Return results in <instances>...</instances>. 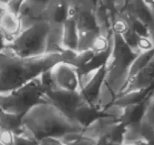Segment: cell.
Masks as SVG:
<instances>
[{
	"instance_id": "cell-35",
	"label": "cell",
	"mask_w": 154,
	"mask_h": 145,
	"mask_svg": "<svg viewBox=\"0 0 154 145\" xmlns=\"http://www.w3.org/2000/svg\"><path fill=\"white\" fill-rule=\"evenodd\" d=\"M144 1L147 2V4L149 6H150V8L152 9V11H153L154 14V0H144Z\"/></svg>"
},
{
	"instance_id": "cell-17",
	"label": "cell",
	"mask_w": 154,
	"mask_h": 145,
	"mask_svg": "<svg viewBox=\"0 0 154 145\" xmlns=\"http://www.w3.org/2000/svg\"><path fill=\"white\" fill-rule=\"evenodd\" d=\"M146 101L147 99L143 102L138 104L124 106L120 121L124 125L134 122H141L144 118L145 112Z\"/></svg>"
},
{
	"instance_id": "cell-1",
	"label": "cell",
	"mask_w": 154,
	"mask_h": 145,
	"mask_svg": "<svg viewBox=\"0 0 154 145\" xmlns=\"http://www.w3.org/2000/svg\"><path fill=\"white\" fill-rule=\"evenodd\" d=\"M61 61H68L66 50L61 54L26 57L5 47L0 51V94L27 84Z\"/></svg>"
},
{
	"instance_id": "cell-10",
	"label": "cell",
	"mask_w": 154,
	"mask_h": 145,
	"mask_svg": "<svg viewBox=\"0 0 154 145\" xmlns=\"http://www.w3.org/2000/svg\"><path fill=\"white\" fill-rule=\"evenodd\" d=\"M154 86V57L142 69L131 77L121 94L130 91H141ZM120 94V95H121Z\"/></svg>"
},
{
	"instance_id": "cell-33",
	"label": "cell",
	"mask_w": 154,
	"mask_h": 145,
	"mask_svg": "<svg viewBox=\"0 0 154 145\" xmlns=\"http://www.w3.org/2000/svg\"><path fill=\"white\" fill-rule=\"evenodd\" d=\"M7 10H8L7 6L2 4V3H0V18H1L2 15Z\"/></svg>"
},
{
	"instance_id": "cell-26",
	"label": "cell",
	"mask_w": 154,
	"mask_h": 145,
	"mask_svg": "<svg viewBox=\"0 0 154 145\" xmlns=\"http://www.w3.org/2000/svg\"><path fill=\"white\" fill-rule=\"evenodd\" d=\"M14 145H38V141L23 133H19L15 134Z\"/></svg>"
},
{
	"instance_id": "cell-6",
	"label": "cell",
	"mask_w": 154,
	"mask_h": 145,
	"mask_svg": "<svg viewBox=\"0 0 154 145\" xmlns=\"http://www.w3.org/2000/svg\"><path fill=\"white\" fill-rule=\"evenodd\" d=\"M42 79L46 87L45 101L55 105L65 114L73 119L77 109L86 101L81 92H71L57 88L51 82L49 71L42 75Z\"/></svg>"
},
{
	"instance_id": "cell-21",
	"label": "cell",
	"mask_w": 154,
	"mask_h": 145,
	"mask_svg": "<svg viewBox=\"0 0 154 145\" xmlns=\"http://www.w3.org/2000/svg\"><path fill=\"white\" fill-rule=\"evenodd\" d=\"M154 57V49L148 51L141 52L135 57L129 67L130 78L147 66ZM129 78V79H130Z\"/></svg>"
},
{
	"instance_id": "cell-18",
	"label": "cell",
	"mask_w": 154,
	"mask_h": 145,
	"mask_svg": "<svg viewBox=\"0 0 154 145\" xmlns=\"http://www.w3.org/2000/svg\"><path fill=\"white\" fill-rule=\"evenodd\" d=\"M122 142L132 144L147 143L141 129V122H134L124 125V130L122 136ZM149 145V144H148Z\"/></svg>"
},
{
	"instance_id": "cell-30",
	"label": "cell",
	"mask_w": 154,
	"mask_h": 145,
	"mask_svg": "<svg viewBox=\"0 0 154 145\" xmlns=\"http://www.w3.org/2000/svg\"><path fill=\"white\" fill-rule=\"evenodd\" d=\"M38 145H66L60 139L56 137H48L38 141Z\"/></svg>"
},
{
	"instance_id": "cell-27",
	"label": "cell",
	"mask_w": 154,
	"mask_h": 145,
	"mask_svg": "<svg viewBox=\"0 0 154 145\" xmlns=\"http://www.w3.org/2000/svg\"><path fill=\"white\" fill-rule=\"evenodd\" d=\"M15 133L8 129H2L0 134V142L3 145H14Z\"/></svg>"
},
{
	"instance_id": "cell-28",
	"label": "cell",
	"mask_w": 154,
	"mask_h": 145,
	"mask_svg": "<svg viewBox=\"0 0 154 145\" xmlns=\"http://www.w3.org/2000/svg\"><path fill=\"white\" fill-rule=\"evenodd\" d=\"M72 145H103L102 143L99 141V140H96V139L91 138L90 137L84 135L81 132L79 137H78L75 142L72 143Z\"/></svg>"
},
{
	"instance_id": "cell-9",
	"label": "cell",
	"mask_w": 154,
	"mask_h": 145,
	"mask_svg": "<svg viewBox=\"0 0 154 145\" xmlns=\"http://www.w3.org/2000/svg\"><path fill=\"white\" fill-rule=\"evenodd\" d=\"M138 54L129 46L122 36L112 33L111 51L108 62L130 67L131 63Z\"/></svg>"
},
{
	"instance_id": "cell-29",
	"label": "cell",
	"mask_w": 154,
	"mask_h": 145,
	"mask_svg": "<svg viewBox=\"0 0 154 145\" xmlns=\"http://www.w3.org/2000/svg\"><path fill=\"white\" fill-rule=\"evenodd\" d=\"M25 0H10L8 4L7 5V8L9 11L18 14L19 11L22 5H23Z\"/></svg>"
},
{
	"instance_id": "cell-8",
	"label": "cell",
	"mask_w": 154,
	"mask_h": 145,
	"mask_svg": "<svg viewBox=\"0 0 154 145\" xmlns=\"http://www.w3.org/2000/svg\"><path fill=\"white\" fill-rule=\"evenodd\" d=\"M105 66L90 72L80 74L81 94L86 101L96 107H97L98 98L105 79Z\"/></svg>"
},
{
	"instance_id": "cell-20",
	"label": "cell",
	"mask_w": 154,
	"mask_h": 145,
	"mask_svg": "<svg viewBox=\"0 0 154 145\" xmlns=\"http://www.w3.org/2000/svg\"><path fill=\"white\" fill-rule=\"evenodd\" d=\"M22 116L0 111V125L3 129L12 131L15 134L21 132Z\"/></svg>"
},
{
	"instance_id": "cell-14",
	"label": "cell",
	"mask_w": 154,
	"mask_h": 145,
	"mask_svg": "<svg viewBox=\"0 0 154 145\" xmlns=\"http://www.w3.org/2000/svg\"><path fill=\"white\" fill-rule=\"evenodd\" d=\"M66 51L63 44V24H51L46 39V54H61Z\"/></svg>"
},
{
	"instance_id": "cell-12",
	"label": "cell",
	"mask_w": 154,
	"mask_h": 145,
	"mask_svg": "<svg viewBox=\"0 0 154 145\" xmlns=\"http://www.w3.org/2000/svg\"><path fill=\"white\" fill-rule=\"evenodd\" d=\"M124 11L147 26L149 31L154 27V14L144 0H128Z\"/></svg>"
},
{
	"instance_id": "cell-32",
	"label": "cell",
	"mask_w": 154,
	"mask_h": 145,
	"mask_svg": "<svg viewBox=\"0 0 154 145\" xmlns=\"http://www.w3.org/2000/svg\"><path fill=\"white\" fill-rule=\"evenodd\" d=\"M5 46V39L2 33H0V51L2 48H4Z\"/></svg>"
},
{
	"instance_id": "cell-19",
	"label": "cell",
	"mask_w": 154,
	"mask_h": 145,
	"mask_svg": "<svg viewBox=\"0 0 154 145\" xmlns=\"http://www.w3.org/2000/svg\"><path fill=\"white\" fill-rule=\"evenodd\" d=\"M152 89H147V90L130 91V92H125V93L119 95L113 104L124 107V106L130 105V104L143 102L147 99L148 95H150V92H151Z\"/></svg>"
},
{
	"instance_id": "cell-5",
	"label": "cell",
	"mask_w": 154,
	"mask_h": 145,
	"mask_svg": "<svg viewBox=\"0 0 154 145\" xmlns=\"http://www.w3.org/2000/svg\"><path fill=\"white\" fill-rule=\"evenodd\" d=\"M124 125L117 118L103 114L85 127L82 134L99 140L103 145L121 143Z\"/></svg>"
},
{
	"instance_id": "cell-24",
	"label": "cell",
	"mask_w": 154,
	"mask_h": 145,
	"mask_svg": "<svg viewBox=\"0 0 154 145\" xmlns=\"http://www.w3.org/2000/svg\"><path fill=\"white\" fill-rule=\"evenodd\" d=\"M142 121L154 128V86L146 101L145 112Z\"/></svg>"
},
{
	"instance_id": "cell-3",
	"label": "cell",
	"mask_w": 154,
	"mask_h": 145,
	"mask_svg": "<svg viewBox=\"0 0 154 145\" xmlns=\"http://www.w3.org/2000/svg\"><path fill=\"white\" fill-rule=\"evenodd\" d=\"M45 84L42 75L11 92L0 94V111L23 116L45 99Z\"/></svg>"
},
{
	"instance_id": "cell-4",
	"label": "cell",
	"mask_w": 154,
	"mask_h": 145,
	"mask_svg": "<svg viewBox=\"0 0 154 145\" xmlns=\"http://www.w3.org/2000/svg\"><path fill=\"white\" fill-rule=\"evenodd\" d=\"M51 24L45 20L38 21L29 28L23 30L6 48L21 57H36L46 54V39Z\"/></svg>"
},
{
	"instance_id": "cell-7",
	"label": "cell",
	"mask_w": 154,
	"mask_h": 145,
	"mask_svg": "<svg viewBox=\"0 0 154 145\" xmlns=\"http://www.w3.org/2000/svg\"><path fill=\"white\" fill-rule=\"evenodd\" d=\"M49 75L52 83L57 88L71 92H81L80 73L71 63L59 62L50 69Z\"/></svg>"
},
{
	"instance_id": "cell-31",
	"label": "cell",
	"mask_w": 154,
	"mask_h": 145,
	"mask_svg": "<svg viewBox=\"0 0 154 145\" xmlns=\"http://www.w3.org/2000/svg\"><path fill=\"white\" fill-rule=\"evenodd\" d=\"M85 2L88 5L91 6L92 8H93L95 9L96 4H97L98 2V0H85Z\"/></svg>"
},
{
	"instance_id": "cell-15",
	"label": "cell",
	"mask_w": 154,
	"mask_h": 145,
	"mask_svg": "<svg viewBox=\"0 0 154 145\" xmlns=\"http://www.w3.org/2000/svg\"><path fill=\"white\" fill-rule=\"evenodd\" d=\"M63 44L66 50L78 51V30L74 14L73 6H72L70 16L63 24Z\"/></svg>"
},
{
	"instance_id": "cell-25",
	"label": "cell",
	"mask_w": 154,
	"mask_h": 145,
	"mask_svg": "<svg viewBox=\"0 0 154 145\" xmlns=\"http://www.w3.org/2000/svg\"><path fill=\"white\" fill-rule=\"evenodd\" d=\"M138 52H144L154 49V42L150 36H140L137 42Z\"/></svg>"
},
{
	"instance_id": "cell-36",
	"label": "cell",
	"mask_w": 154,
	"mask_h": 145,
	"mask_svg": "<svg viewBox=\"0 0 154 145\" xmlns=\"http://www.w3.org/2000/svg\"><path fill=\"white\" fill-rule=\"evenodd\" d=\"M10 2V0H0V3L5 5L7 6V5L8 4V2Z\"/></svg>"
},
{
	"instance_id": "cell-34",
	"label": "cell",
	"mask_w": 154,
	"mask_h": 145,
	"mask_svg": "<svg viewBox=\"0 0 154 145\" xmlns=\"http://www.w3.org/2000/svg\"><path fill=\"white\" fill-rule=\"evenodd\" d=\"M107 145H148L147 143H140V144H132V143H110Z\"/></svg>"
},
{
	"instance_id": "cell-38",
	"label": "cell",
	"mask_w": 154,
	"mask_h": 145,
	"mask_svg": "<svg viewBox=\"0 0 154 145\" xmlns=\"http://www.w3.org/2000/svg\"><path fill=\"white\" fill-rule=\"evenodd\" d=\"M0 145H3V144H2V143H1V142H0Z\"/></svg>"
},
{
	"instance_id": "cell-23",
	"label": "cell",
	"mask_w": 154,
	"mask_h": 145,
	"mask_svg": "<svg viewBox=\"0 0 154 145\" xmlns=\"http://www.w3.org/2000/svg\"><path fill=\"white\" fill-rule=\"evenodd\" d=\"M128 0H98L96 6L108 11L114 17L124 11Z\"/></svg>"
},
{
	"instance_id": "cell-13",
	"label": "cell",
	"mask_w": 154,
	"mask_h": 145,
	"mask_svg": "<svg viewBox=\"0 0 154 145\" xmlns=\"http://www.w3.org/2000/svg\"><path fill=\"white\" fill-rule=\"evenodd\" d=\"M21 31L22 27L18 14L8 9L0 18V33L4 37L5 45L14 39Z\"/></svg>"
},
{
	"instance_id": "cell-11",
	"label": "cell",
	"mask_w": 154,
	"mask_h": 145,
	"mask_svg": "<svg viewBox=\"0 0 154 145\" xmlns=\"http://www.w3.org/2000/svg\"><path fill=\"white\" fill-rule=\"evenodd\" d=\"M72 5L67 0H51L44 12L43 19L51 24H63L70 16Z\"/></svg>"
},
{
	"instance_id": "cell-2",
	"label": "cell",
	"mask_w": 154,
	"mask_h": 145,
	"mask_svg": "<svg viewBox=\"0 0 154 145\" xmlns=\"http://www.w3.org/2000/svg\"><path fill=\"white\" fill-rule=\"evenodd\" d=\"M83 130L79 124L48 101L35 105L21 119L20 133L38 141L45 137H58L68 132Z\"/></svg>"
},
{
	"instance_id": "cell-16",
	"label": "cell",
	"mask_w": 154,
	"mask_h": 145,
	"mask_svg": "<svg viewBox=\"0 0 154 145\" xmlns=\"http://www.w3.org/2000/svg\"><path fill=\"white\" fill-rule=\"evenodd\" d=\"M102 115H103V113L97 107L85 101L77 109L74 114L73 119L84 128Z\"/></svg>"
},
{
	"instance_id": "cell-37",
	"label": "cell",
	"mask_w": 154,
	"mask_h": 145,
	"mask_svg": "<svg viewBox=\"0 0 154 145\" xmlns=\"http://www.w3.org/2000/svg\"><path fill=\"white\" fill-rule=\"evenodd\" d=\"M2 129H3V128H2L1 125H0V134H1V132H2Z\"/></svg>"
},
{
	"instance_id": "cell-22",
	"label": "cell",
	"mask_w": 154,
	"mask_h": 145,
	"mask_svg": "<svg viewBox=\"0 0 154 145\" xmlns=\"http://www.w3.org/2000/svg\"><path fill=\"white\" fill-rule=\"evenodd\" d=\"M100 33L101 31L99 29L78 31V51L90 50L93 41Z\"/></svg>"
}]
</instances>
